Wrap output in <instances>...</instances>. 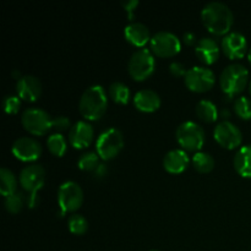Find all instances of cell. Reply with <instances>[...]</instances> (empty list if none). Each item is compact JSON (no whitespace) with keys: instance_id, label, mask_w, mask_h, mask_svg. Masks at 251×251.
I'll return each mask as SVG.
<instances>
[{"instance_id":"52a82bcc","label":"cell","mask_w":251,"mask_h":251,"mask_svg":"<svg viewBox=\"0 0 251 251\" xmlns=\"http://www.w3.org/2000/svg\"><path fill=\"white\" fill-rule=\"evenodd\" d=\"M176 141L186 151H198L205 144V130L195 122H184L176 127Z\"/></svg>"},{"instance_id":"cb8c5ba5","label":"cell","mask_w":251,"mask_h":251,"mask_svg":"<svg viewBox=\"0 0 251 251\" xmlns=\"http://www.w3.org/2000/svg\"><path fill=\"white\" fill-rule=\"evenodd\" d=\"M191 163L199 173H208L215 167V158L208 152L199 151L191 157Z\"/></svg>"},{"instance_id":"e575fe53","label":"cell","mask_w":251,"mask_h":251,"mask_svg":"<svg viewBox=\"0 0 251 251\" xmlns=\"http://www.w3.org/2000/svg\"><path fill=\"white\" fill-rule=\"evenodd\" d=\"M184 41H185V43L188 44V46H193V44H195L196 46V36L193 33V32H186L185 34H184Z\"/></svg>"},{"instance_id":"44dd1931","label":"cell","mask_w":251,"mask_h":251,"mask_svg":"<svg viewBox=\"0 0 251 251\" xmlns=\"http://www.w3.org/2000/svg\"><path fill=\"white\" fill-rule=\"evenodd\" d=\"M234 168L243 178L251 179V145L242 146L234 156Z\"/></svg>"},{"instance_id":"7a4b0ae2","label":"cell","mask_w":251,"mask_h":251,"mask_svg":"<svg viewBox=\"0 0 251 251\" xmlns=\"http://www.w3.org/2000/svg\"><path fill=\"white\" fill-rule=\"evenodd\" d=\"M108 108V96L104 87L100 85H92L83 91L78 100L80 114L87 122H95L104 115Z\"/></svg>"},{"instance_id":"484cf974","label":"cell","mask_w":251,"mask_h":251,"mask_svg":"<svg viewBox=\"0 0 251 251\" xmlns=\"http://www.w3.org/2000/svg\"><path fill=\"white\" fill-rule=\"evenodd\" d=\"M47 146H48L51 154L56 157H63L66 153V150H68V141L63 136V134L54 132L47 140Z\"/></svg>"},{"instance_id":"f546056e","label":"cell","mask_w":251,"mask_h":251,"mask_svg":"<svg viewBox=\"0 0 251 251\" xmlns=\"http://www.w3.org/2000/svg\"><path fill=\"white\" fill-rule=\"evenodd\" d=\"M234 110L235 114L244 120L251 119V100L250 98L242 96V97L237 98L234 102Z\"/></svg>"},{"instance_id":"9a60e30c","label":"cell","mask_w":251,"mask_h":251,"mask_svg":"<svg viewBox=\"0 0 251 251\" xmlns=\"http://www.w3.org/2000/svg\"><path fill=\"white\" fill-rule=\"evenodd\" d=\"M95 137V129L87 120H78L69 130V142L76 150L86 149Z\"/></svg>"},{"instance_id":"8fae6325","label":"cell","mask_w":251,"mask_h":251,"mask_svg":"<svg viewBox=\"0 0 251 251\" xmlns=\"http://www.w3.org/2000/svg\"><path fill=\"white\" fill-rule=\"evenodd\" d=\"M186 87L196 93L210 91L216 82V75L211 69L206 66H193L184 76Z\"/></svg>"},{"instance_id":"8992f818","label":"cell","mask_w":251,"mask_h":251,"mask_svg":"<svg viewBox=\"0 0 251 251\" xmlns=\"http://www.w3.org/2000/svg\"><path fill=\"white\" fill-rule=\"evenodd\" d=\"M124 147L123 132L117 127H109L100 134L96 141V152L103 161H109L119 154Z\"/></svg>"},{"instance_id":"f35d334b","label":"cell","mask_w":251,"mask_h":251,"mask_svg":"<svg viewBox=\"0 0 251 251\" xmlns=\"http://www.w3.org/2000/svg\"><path fill=\"white\" fill-rule=\"evenodd\" d=\"M150 251H159V250H150Z\"/></svg>"},{"instance_id":"ba28073f","label":"cell","mask_w":251,"mask_h":251,"mask_svg":"<svg viewBox=\"0 0 251 251\" xmlns=\"http://www.w3.org/2000/svg\"><path fill=\"white\" fill-rule=\"evenodd\" d=\"M83 202V190L80 184L74 180L64 181L58 189V205L60 208L59 215L64 216L68 212H75Z\"/></svg>"},{"instance_id":"9c48e42d","label":"cell","mask_w":251,"mask_h":251,"mask_svg":"<svg viewBox=\"0 0 251 251\" xmlns=\"http://www.w3.org/2000/svg\"><path fill=\"white\" fill-rule=\"evenodd\" d=\"M51 120L53 118L49 113L38 107L27 108L21 114L22 126L36 136L46 135L51 129Z\"/></svg>"},{"instance_id":"74e56055","label":"cell","mask_w":251,"mask_h":251,"mask_svg":"<svg viewBox=\"0 0 251 251\" xmlns=\"http://www.w3.org/2000/svg\"><path fill=\"white\" fill-rule=\"evenodd\" d=\"M249 92H250V95H251V80H250V82H249Z\"/></svg>"},{"instance_id":"1f68e13d","label":"cell","mask_w":251,"mask_h":251,"mask_svg":"<svg viewBox=\"0 0 251 251\" xmlns=\"http://www.w3.org/2000/svg\"><path fill=\"white\" fill-rule=\"evenodd\" d=\"M51 129L55 132H58V134H61V132L68 129H71L70 119L65 117V115H58V117L53 118V120H51Z\"/></svg>"},{"instance_id":"8d00e7d4","label":"cell","mask_w":251,"mask_h":251,"mask_svg":"<svg viewBox=\"0 0 251 251\" xmlns=\"http://www.w3.org/2000/svg\"><path fill=\"white\" fill-rule=\"evenodd\" d=\"M248 61H249L251 65V48L249 49V51H248Z\"/></svg>"},{"instance_id":"4fadbf2b","label":"cell","mask_w":251,"mask_h":251,"mask_svg":"<svg viewBox=\"0 0 251 251\" xmlns=\"http://www.w3.org/2000/svg\"><path fill=\"white\" fill-rule=\"evenodd\" d=\"M12 154L24 162H32L39 158L42 154V145L34 137L21 136L16 139L11 147Z\"/></svg>"},{"instance_id":"d6a6232c","label":"cell","mask_w":251,"mask_h":251,"mask_svg":"<svg viewBox=\"0 0 251 251\" xmlns=\"http://www.w3.org/2000/svg\"><path fill=\"white\" fill-rule=\"evenodd\" d=\"M169 71H171L174 76H176V77H179V76H185L186 73H188L185 66L181 63H179V61H173V63H171V65H169Z\"/></svg>"},{"instance_id":"83f0119b","label":"cell","mask_w":251,"mask_h":251,"mask_svg":"<svg viewBox=\"0 0 251 251\" xmlns=\"http://www.w3.org/2000/svg\"><path fill=\"white\" fill-rule=\"evenodd\" d=\"M68 227L73 234L82 235L88 230V221L85 216L78 215V213H74L69 217L68 220Z\"/></svg>"},{"instance_id":"7c38bea8","label":"cell","mask_w":251,"mask_h":251,"mask_svg":"<svg viewBox=\"0 0 251 251\" xmlns=\"http://www.w3.org/2000/svg\"><path fill=\"white\" fill-rule=\"evenodd\" d=\"M213 137L218 145L228 150H234L242 145L243 134L239 127L229 120H222L216 125Z\"/></svg>"},{"instance_id":"4dcf8cb0","label":"cell","mask_w":251,"mask_h":251,"mask_svg":"<svg viewBox=\"0 0 251 251\" xmlns=\"http://www.w3.org/2000/svg\"><path fill=\"white\" fill-rule=\"evenodd\" d=\"M2 107L7 114H16L21 108V98L17 95H7L2 100Z\"/></svg>"},{"instance_id":"7402d4cb","label":"cell","mask_w":251,"mask_h":251,"mask_svg":"<svg viewBox=\"0 0 251 251\" xmlns=\"http://www.w3.org/2000/svg\"><path fill=\"white\" fill-rule=\"evenodd\" d=\"M196 115L206 123H215L218 119V108L212 100H201L196 104Z\"/></svg>"},{"instance_id":"3957f363","label":"cell","mask_w":251,"mask_h":251,"mask_svg":"<svg viewBox=\"0 0 251 251\" xmlns=\"http://www.w3.org/2000/svg\"><path fill=\"white\" fill-rule=\"evenodd\" d=\"M249 82V70L239 63L227 65L220 75L221 90L228 97L242 93Z\"/></svg>"},{"instance_id":"2e32d148","label":"cell","mask_w":251,"mask_h":251,"mask_svg":"<svg viewBox=\"0 0 251 251\" xmlns=\"http://www.w3.org/2000/svg\"><path fill=\"white\" fill-rule=\"evenodd\" d=\"M16 93L21 100L34 102L42 95V83L33 75H24L17 78Z\"/></svg>"},{"instance_id":"4316f807","label":"cell","mask_w":251,"mask_h":251,"mask_svg":"<svg viewBox=\"0 0 251 251\" xmlns=\"http://www.w3.org/2000/svg\"><path fill=\"white\" fill-rule=\"evenodd\" d=\"M100 159L97 152L87 151L80 156L77 161V167L83 172H95L100 167Z\"/></svg>"},{"instance_id":"f1b7e54d","label":"cell","mask_w":251,"mask_h":251,"mask_svg":"<svg viewBox=\"0 0 251 251\" xmlns=\"http://www.w3.org/2000/svg\"><path fill=\"white\" fill-rule=\"evenodd\" d=\"M4 205L7 212L19 213L25 205L24 194L20 193V191H16L15 194H11V195L6 196L4 201Z\"/></svg>"},{"instance_id":"5b68a950","label":"cell","mask_w":251,"mask_h":251,"mask_svg":"<svg viewBox=\"0 0 251 251\" xmlns=\"http://www.w3.org/2000/svg\"><path fill=\"white\" fill-rule=\"evenodd\" d=\"M156 69L154 54L151 49H137L130 56L127 63V71L135 81H144L149 78Z\"/></svg>"},{"instance_id":"e0dca14e","label":"cell","mask_w":251,"mask_h":251,"mask_svg":"<svg viewBox=\"0 0 251 251\" xmlns=\"http://www.w3.org/2000/svg\"><path fill=\"white\" fill-rule=\"evenodd\" d=\"M195 54L203 64L211 65V64L216 63L220 58V44L217 43L216 39L211 38V37H203V38L199 39L198 43H196Z\"/></svg>"},{"instance_id":"836d02e7","label":"cell","mask_w":251,"mask_h":251,"mask_svg":"<svg viewBox=\"0 0 251 251\" xmlns=\"http://www.w3.org/2000/svg\"><path fill=\"white\" fill-rule=\"evenodd\" d=\"M139 5V1H136V0H130V1H123V6H124V9L126 10L127 12H129V17L130 19H132V12H134V9L135 7Z\"/></svg>"},{"instance_id":"d4e9b609","label":"cell","mask_w":251,"mask_h":251,"mask_svg":"<svg viewBox=\"0 0 251 251\" xmlns=\"http://www.w3.org/2000/svg\"><path fill=\"white\" fill-rule=\"evenodd\" d=\"M109 97L118 104H127L130 100V88L122 81H114L108 88Z\"/></svg>"},{"instance_id":"30bf717a","label":"cell","mask_w":251,"mask_h":251,"mask_svg":"<svg viewBox=\"0 0 251 251\" xmlns=\"http://www.w3.org/2000/svg\"><path fill=\"white\" fill-rule=\"evenodd\" d=\"M151 51L159 58H172L181 49V42L176 33L171 31H159L150 41Z\"/></svg>"},{"instance_id":"ffe728a7","label":"cell","mask_w":251,"mask_h":251,"mask_svg":"<svg viewBox=\"0 0 251 251\" xmlns=\"http://www.w3.org/2000/svg\"><path fill=\"white\" fill-rule=\"evenodd\" d=\"M134 105L137 110L144 113H152L156 112L161 107V97L158 93L150 88H142L135 93Z\"/></svg>"},{"instance_id":"603a6c76","label":"cell","mask_w":251,"mask_h":251,"mask_svg":"<svg viewBox=\"0 0 251 251\" xmlns=\"http://www.w3.org/2000/svg\"><path fill=\"white\" fill-rule=\"evenodd\" d=\"M17 191V178L9 168H0V193L4 198Z\"/></svg>"},{"instance_id":"ac0fdd59","label":"cell","mask_w":251,"mask_h":251,"mask_svg":"<svg viewBox=\"0 0 251 251\" xmlns=\"http://www.w3.org/2000/svg\"><path fill=\"white\" fill-rule=\"evenodd\" d=\"M124 36L130 44L140 49L144 48V46H146L152 38L149 27L139 21H132L126 25L124 28Z\"/></svg>"},{"instance_id":"277c9868","label":"cell","mask_w":251,"mask_h":251,"mask_svg":"<svg viewBox=\"0 0 251 251\" xmlns=\"http://www.w3.org/2000/svg\"><path fill=\"white\" fill-rule=\"evenodd\" d=\"M46 183V171L41 164H28L20 172V184L28 194V207H34L39 199L37 193Z\"/></svg>"},{"instance_id":"5bb4252c","label":"cell","mask_w":251,"mask_h":251,"mask_svg":"<svg viewBox=\"0 0 251 251\" xmlns=\"http://www.w3.org/2000/svg\"><path fill=\"white\" fill-rule=\"evenodd\" d=\"M221 49L228 59H240L248 51L247 37L238 31L229 32L221 41Z\"/></svg>"},{"instance_id":"d6986e66","label":"cell","mask_w":251,"mask_h":251,"mask_svg":"<svg viewBox=\"0 0 251 251\" xmlns=\"http://www.w3.org/2000/svg\"><path fill=\"white\" fill-rule=\"evenodd\" d=\"M190 163L188 153L185 150L174 149L167 152L163 157V167L168 173L180 174L188 168Z\"/></svg>"},{"instance_id":"d590c367","label":"cell","mask_w":251,"mask_h":251,"mask_svg":"<svg viewBox=\"0 0 251 251\" xmlns=\"http://www.w3.org/2000/svg\"><path fill=\"white\" fill-rule=\"evenodd\" d=\"M105 166L104 164H100V167H98L97 169L95 171V174L96 176H103L105 174Z\"/></svg>"},{"instance_id":"6da1fadb","label":"cell","mask_w":251,"mask_h":251,"mask_svg":"<svg viewBox=\"0 0 251 251\" xmlns=\"http://www.w3.org/2000/svg\"><path fill=\"white\" fill-rule=\"evenodd\" d=\"M201 20L212 34L226 36L232 28L234 16L227 4L222 1H211L201 10Z\"/></svg>"}]
</instances>
